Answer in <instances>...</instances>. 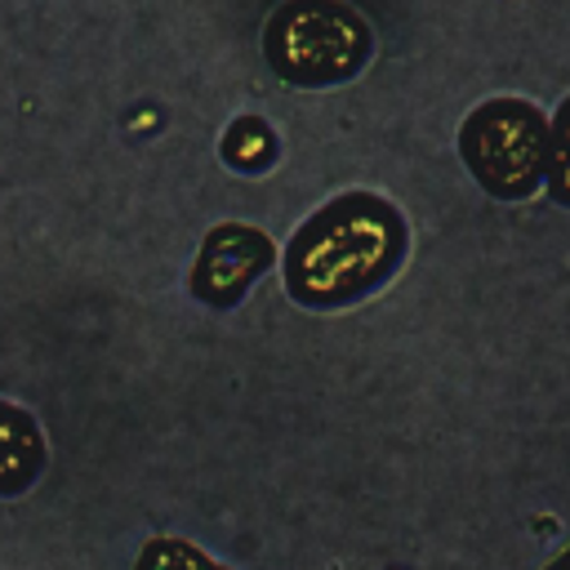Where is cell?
Segmentation results:
<instances>
[{"mask_svg":"<svg viewBox=\"0 0 570 570\" xmlns=\"http://www.w3.org/2000/svg\"><path fill=\"white\" fill-rule=\"evenodd\" d=\"M374 53L370 22L347 0H285L263 22L267 67L298 89H330L365 71Z\"/></svg>","mask_w":570,"mask_h":570,"instance_id":"7a4b0ae2","label":"cell"},{"mask_svg":"<svg viewBox=\"0 0 570 570\" xmlns=\"http://www.w3.org/2000/svg\"><path fill=\"white\" fill-rule=\"evenodd\" d=\"M543 570H570V543H566V548H561V552H557V557H552Z\"/></svg>","mask_w":570,"mask_h":570,"instance_id":"9c48e42d","label":"cell"},{"mask_svg":"<svg viewBox=\"0 0 570 570\" xmlns=\"http://www.w3.org/2000/svg\"><path fill=\"white\" fill-rule=\"evenodd\" d=\"M272 263L276 245L267 232L249 223H218L205 232L187 285L205 307H236Z\"/></svg>","mask_w":570,"mask_h":570,"instance_id":"277c9868","label":"cell"},{"mask_svg":"<svg viewBox=\"0 0 570 570\" xmlns=\"http://www.w3.org/2000/svg\"><path fill=\"white\" fill-rule=\"evenodd\" d=\"M548 191L557 205L570 209V98H561L557 116L548 120Z\"/></svg>","mask_w":570,"mask_h":570,"instance_id":"ba28073f","label":"cell"},{"mask_svg":"<svg viewBox=\"0 0 570 570\" xmlns=\"http://www.w3.org/2000/svg\"><path fill=\"white\" fill-rule=\"evenodd\" d=\"M459 156L494 200H525L548 174V116L530 98H485L459 125Z\"/></svg>","mask_w":570,"mask_h":570,"instance_id":"3957f363","label":"cell"},{"mask_svg":"<svg viewBox=\"0 0 570 570\" xmlns=\"http://www.w3.org/2000/svg\"><path fill=\"white\" fill-rule=\"evenodd\" d=\"M276 134L263 116H236L223 134V160L236 169V174H263L276 165Z\"/></svg>","mask_w":570,"mask_h":570,"instance_id":"8992f818","label":"cell"},{"mask_svg":"<svg viewBox=\"0 0 570 570\" xmlns=\"http://www.w3.org/2000/svg\"><path fill=\"white\" fill-rule=\"evenodd\" d=\"M410 249L405 214L374 191H343L298 223L281 281L298 307L334 312L396 276Z\"/></svg>","mask_w":570,"mask_h":570,"instance_id":"6da1fadb","label":"cell"},{"mask_svg":"<svg viewBox=\"0 0 570 570\" xmlns=\"http://www.w3.org/2000/svg\"><path fill=\"white\" fill-rule=\"evenodd\" d=\"M49 463L40 419L13 401H0V499L27 494Z\"/></svg>","mask_w":570,"mask_h":570,"instance_id":"5b68a950","label":"cell"},{"mask_svg":"<svg viewBox=\"0 0 570 570\" xmlns=\"http://www.w3.org/2000/svg\"><path fill=\"white\" fill-rule=\"evenodd\" d=\"M134 570H232V566L214 561L205 548H196L183 534H156V539H147L138 548Z\"/></svg>","mask_w":570,"mask_h":570,"instance_id":"52a82bcc","label":"cell"}]
</instances>
